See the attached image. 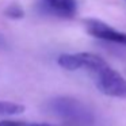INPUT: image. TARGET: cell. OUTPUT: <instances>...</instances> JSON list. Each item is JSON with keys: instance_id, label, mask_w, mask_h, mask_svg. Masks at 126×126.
<instances>
[{"instance_id": "obj_9", "label": "cell", "mask_w": 126, "mask_h": 126, "mask_svg": "<svg viewBox=\"0 0 126 126\" xmlns=\"http://www.w3.org/2000/svg\"><path fill=\"white\" fill-rule=\"evenodd\" d=\"M125 1H126V0H125Z\"/></svg>"}, {"instance_id": "obj_7", "label": "cell", "mask_w": 126, "mask_h": 126, "mask_svg": "<svg viewBox=\"0 0 126 126\" xmlns=\"http://www.w3.org/2000/svg\"><path fill=\"white\" fill-rule=\"evenodd\" d=\"M23 10L20 6H18V4H12V6L7 7L6 10V15L8 18H11V19H20V18L23 16Z\"/></svg>"}, {"instance_id": "obj_4", "label": "cell", "mask_w": 126, "mask_h": 126, "mask_svg": "<svg viewBox=\"0 0 126 126\" xmlns=\"http://www.w3.org/2000/svg\"><path fill=\"white\" fill-rule=\"evenodd\" d=\"M41 6L47 14L57 18L71 19L77 12V0H41Z\"/></svg>"}, {"instance_id": "obj_6", "label": "cell", "mask_w": 126, "mask_h": 126, "mask_svg": "<svg viewBox=\"0 0 126 126\" xmlns=\"http://www.w3.org/2000/svg\"><path fill=\"white\" fill-rule=\"evenodd\" d=\"M0 126H54L50 123H30L25 121H12V119H4L0 121Z\"/></svg>"}, {"instance_id": "obj_1", "label": "cell", "mask_w": 126, "mask_h": 126, "mask_svg": "<svg viewBox=\"0 0 126 126\" xmlns=\"http://www.w3.org/2000/svg\"><path fill=\"white\" fill-rule=\"evenodd\" d=\"M61 68L66 71H83L94 76L96 87L100 92L112 98L126 99V79L112 69L100 56L94 53H66L57 58Z\"/></svg>"}, {"instance_id": "obj_3", "label": "cell", "mask_w": 126, "mask_h": 126, "mask_svg": "<svg viewBox=\"0 0 126 126\" xmlns=\"http://www.w3.org/2000/svg\"><path fill=\"white\" fill-rule=\"evenodd\" d=\"M84 26L87 33L90 35H92L94 38L102 39V41H106V42H111V44H117L126 47V33H123V31H119L117 29L109 26L107 23L94 19V18L85 19Z\"/></svg>"}, {"instance_id": "obj_5", "label": "cell", "mask_w": 126, "mask_h": 126, "mask_svg": "<svg viewBox=\"0 0 126 126\" xmlns=\"http://www.w3.org/2000/svg\"><path fill=\"white\" fill-rule=\"evenodd\" d=\"M25 111L22 104L12 103V102H0V117L3 115H15Z\"/></svg>"}, {"instance_id": "obj_8", "label": "cell", "mask_w": 126, "mask_h": 126, "mask_svg": "<svg viewBox=\"0 0 126 126\" xmlns=\"http://www.w3.org/2000/svg\"><path fill=\"white\" fill-rule=\"evenodd\" d=\"M7 42H6V38H4L1 34H0V47H6Z\"/></svg>"}, {"instance_id": "obj_2", "label": "cell", "mask_w": 126, "mask_h": 126, "mask_svg": "<svg viewBox=\"0 0 126 126\" xmlns=\"http://www.w3.org/2000/svg\"><path fill=\"white\" fill-rule=\"evenodd\" d=\"M47 114L63 119L69 126H92L95 122V112L84 102L71 96H58L49 99L44 104Z\"/></svg>"}]
</instances>
